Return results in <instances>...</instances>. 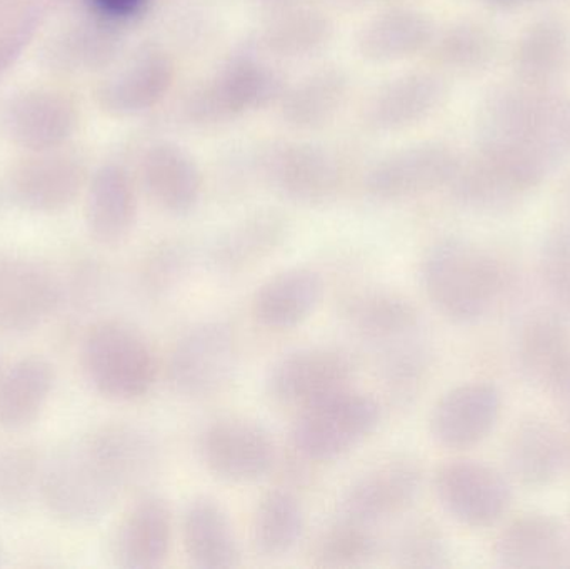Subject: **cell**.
Returning a JSON list of instances; mask_svg holds the SVG:
<instances>
[{
  "mask_svg": "<svg viewBox=\"0 0 570 569\" xmlns=\"http://www.w3.org/2000/svg\"><path fill=\"white\" fill-rule=\"evenodd\" d=\"M425 297L449 323H481L495 313L511 290L504 261L474 241H435L421 259Z\"/></svg>",
  "mask_w": 570,
  "mask_h": 569,
  "instance_id": "1",
  "label": "cell"
},
{
  "mask_svg": "<svg viewBox=\"0 0 570 569\" xmlns=\"http://www.w3.org/2000/svg\"><path fill=\"white\" fill-rule=\"evenodd\" d=\"M381 401L347 387L295 414L291 447L307 464H328L357 450L381 426Z\"/></svg>",
  "mask_w": 570,
  "mask_h": 569,
  "instance_id": "2",
  "label": "cell"
},
{
  "mask_svg": "<svg viewBox=\"0 0 570 569\" xmlns=\"http://www.w3.org/2000/svg\"><path fill=\"white\" fill-rule=\"evenodd\" d=\"M240 366V341L226 321H200L174 341L167 377L180 396L213 400L229 390Z\"/></svg>",
  "mask_w": 570,
  "mask_h": 569,
  "instance_id": "3",
  "label": "cell"
},
{
  "mask_svg": "<svg viewBox=\"0 0 570 569\" xmlns=\"http://www.w3.org/2000/svg\"><path fill=\"white\" fill-rule=\"evenodd\" d=\"M357 374L354 354L342 347L311 346L291 351L267 371L266 396L274 406L298 411L352 387Z\"/></svg>",
  "mask_w": 570,
  "mask_h": 569,
  "instance_id": "4",
  "label": "cell"
},
{
  "mask_svg": "<svg viewBox=\"0 0 570 569\" xmlns=\"http://www.w3.org/2000/svg\"><path fill=\"white\" fill-rule=\"evenodd\" d=\"M199 457L216 480L253 484L274 473L279 464V448L259 421L224 416L213 421L200 434Z\"/></svg>",
  "mask_w": 570,
  "mask_h": 569,
  "instance_id": "5",
  "label": "cell"
},
{
  "mask_svg": "<svg viewBox=\"0 0 570 569\" xmlns=\"http://www.w3.org/2000/svg\"><path fill=\"white\" fill-rule=\"evenodd\" d=\"M432 488L442 510L471 530H488L504 521L514 500L511 480L481 461L441 464L432 478Z\"/></svg>",
  "mask_w": 570,
  "mask_h": 569,
  "instance_id": "6",
  "label": "cell"
},
{
  "mask_svg": "<svg viewBox=\"0 0 570 569\" xmlns=\"http://www.w3.org/2000/svg\"><path fill=\"white\" fill-rule=\"evenodd\" d=\"M424 468L411 454H392L365 468L345 488L338 511L375 524L409 513L421 497Z\"/></svg>",
  "mask_w": 570,
  "mask_h": 569,
  "instance_id": "7",
  "label": "cell"
},
{
  "mask_svg": "<svg viewBox=\"0 0 570 569\" xmlns=\"http://www.w3.org/2000/svg\"><path fill=\"white\" fill-rule=\"evenodd\" d=\"M521 373L562 411L570 408V326L558 310L532 313L515 341Z\"/></svg>",
  "mask_w": 570,
  "mask_h": 569,
  "instance_id": "8",
  "label": "cell"
},
{
  "mask_svg": "<svg viewBox=\"0 0 570 569\" xmlns=\"http://www.w3.org/2000/svg\"><path fill=\"white\" fill-rule=\"evenodd\" d=\"M502 393L488 381H468L445 391L429 413V434L451 451H469L484 443L502 416Z\"/></svg>",
  "mask_w": 570,
  "mask_h": 569,
  "instance_id": "9",
  "label": "cell"
},
{
  "mask_svg": "<svg viewBox=\"0 0 570 569\" xmlns=\"http://www.w3.org/2000/svg\"><path fill=\"white\" fill-rule=\"evenodd\" d=\"M97 376L107 393L132 400L153 390L159 363L149 341L126 324H109L96 340Z\"/></svg>",
  "mask_w": 570,
  "mask_h": 569,
  "instance_id": "10",
  "label": "cell"
},
{
  "mask_svg": "<svg viewBox=\"0 0 570 569\" xmlns=\"http://www.w3.org/2000/svg\"><path fill=\"white\" fill-rule=\"evenodd\" d=\"M509 480L529 490L551 487L570 463L564 431L542 418L519 421L504 447Z\"/></svg>",
  "mask_w": 570,
  "mask_h": 569,
  "instance_id": "11",
  "label": "cell"
},
{
  "mask_svg": "<svg viewBox=\"0 0 570 569\" xmlns=\"http://www.w3.org/2000/svg\"><path fill=\"white\" fill-rule=\"evenodd\" d=\"M341 316L352 333L372 343H392L417 333L421 314L414 301L389 286H362L348 291Z\"/></svg>",
  "mask_w": 570,
  "mask_h": 569,
  "instance_id": "12",
  "label": "cell"
},
{
  "mask_svg": "<svg viewBox=\"0 0 570 569\" xmlns=\"http://www.w3.org/2000/svg\"><path fill=\"white\" fill-rule=\"evenodd\" d=\"M180 540L190 567H240L243 548L229 513L216 498L200 494L187 503L180 520Z\"/></svg>",
  "mask_w": 570,
  "mask_h": 569,
  "instance_id": "13",
  "label": "cell"
},
{
  "mask_svg": "<svg viewBox=\"0 0 570 569\" xmlns=\"http://www.w3.org/2000/svg\"><path fill=\"white\" fill-rule=\"evenodd\" d=\"M324 293V279L317 271L287 267L257 286L250 300V314L266 330H294L317 311Z\"/></svg>",
  "mask_w": 570,
  "mask_h": 569,
  "instance_id": "14",
  "label": "cell"
},
{
  "mask_svg": "<svg viewBox=\"0 0 570 569\" xmlns=\"http://www.w3.org/2000/svg\"><path fill=\"white\" fill-rule=\"evenodd\" d=\"M288 224L277 213H259L224 230L210 246V266L223 276H240L256 269L284 246Z\"/></svg>",
  "mask_w": 570,
  "mask_h": 569,
  "instance_id": "15",
  "label": "cell"
},
{
  "mask_svg": "<svg viewBox=\"0 0 570 569\" xmlns=\"http://www.w3.org/2000/svg\"><path fill=\"white\" fill-rule=\"evenodd\" d=\"M494 557L509 569L561 567L566 537L561 523L548 514L528 513L509 521L495 538Z\"/></svg>",
  "mask_w": 570,
  "mask_h": 569,
  "instance_id": "16",
  "label": "cell"
},
{
  "mask_svg": "<svg viewBox=\"0 0 570 569\" xmlns=\"http://www.w3.org/2000/svg\"><path fill=\"white\" fill-rule=\"evenodd\" d=\"M174 511L163 497H144L134 504L119 531L117 550L124 567L156 569L169 558Z\"/></svg>",
  "mask_w": 570,
  "mask_h": 569,
  "instance_id": "17",
  "label": "cell"
},
{
  "mask_svg": "<svg viewBox=\"0 0 570 569\" xmlns=\"http://www.w3.org/2000/svg\"><path fill=\"white\" fill-rule=\"evenodd\" d=\"M305 531V510L292 488L266 491L254 508L250 541L261 557L276 560L291 553Z\"/></svg>",
  "mask_w": 570,
  "mask_h": 569,
  "instance_id": "18",
  "label": "cell"
},
{
  "mask_svg": "<svg viewBox=\"0 0 570 569\" xmlns=\"http://www.w3.org/2000/svg\"><path fill=\"white\" fill-rule=\"evenodd\" d=\"M381 541L372 524L338 513L312 538L305 553L311 568L358 569L374 563Z\"/></svg>",
  "mask_w": 570,
  "mask_h": 569,
  "instance_id": "19",
  "label": "cell"
},
{
  "mask_svg": "<svg viewBox=\"0 0 570 569\" xmlns=\"http://www.w3.org/2000/svg\"><path fill=\"white\" fill-rule=\"evenodd\" d=\"M434 370L428 344L412 336L385 343L379 356V380L385 396L399 408L412 406L424 393Z\"/></svg>",
  "mask_w": 570,
  "mask_h": 569,
  "instance_id": "20",
  "label": "cell"
},
{
  "mask_svg": "<svg viewBox=\"0 0 570 569\" xmlns=\"http://www.w3.org/2000/svg\"><path fill=\"white\" fill-rule=\"evenodd\" d=\"M454 177V160L445 154L415 156L372 176L371 190L379 199L397 200L419 196Z\"/></svg>",
  "mask_w": 570,
  "mask_h": 569,
  "instance_id": "21",
  "label": "cell"
},
{
  "mask_svg": "<svg viewBox=\"0 0 570 569\" xmlns=\"http://www.w3.org/2000/svg\"><path fill=\"white\" fill-rule=\"evenodd\" d=\"M392 565L402 569H438L448 567L451 550L444 530L429 517L407 521L395 533L389 551Z\"/></svg>",
  "mask_w": 570,
  "mask_h": 569,
  "instance_id": "22",
  "label": "cell"
},
{
  "mask_svg": "<svg viewBox=\"0 0 570 569\" xmlns=\"http://www.w3.org/2000/svg\"><path fill=\"white\" fill-rule=\"evenodd\" d=\"M197 266L196 249L187 241H164L150 253L144 269V286L154 300L176 296Z\"/></svg>",
  "mask_w": 570,
  "mask_h": 569,
  "instance_id": "23",
  "label": "cell"
},
{
  "mask_svg": "<svg viewBox=\"0 0 570 569\" xmlns=\"http://www.w3.org/2000/svg\"><path fill=\"white\" fill-rule=\"evenodd\" d=\"M539 279L554 310L570 313V227L548 234L539 256Z\"/></svg>",
  "mask_w": 570,
  "mask_h": 569,
  "instance_id": "24",
  "label": "cell"
},
{
  "mask_svg": "<svg viewBox=\"0 0 570 569\" xmlns=\"http://www.w3.org/2000/svg\"><path fill=\"white\" fill-rule=\"evenodd\" d=\"M153 193L157 203L169 213H189L199 200V176L186 160L174 157L153 174Z\"/></svg>",
  "mask_w": 570,
  "mask_h": 569,
  "instance_id": "25",
  "label": "cell"
},
{
  "mask_svg": "<svg viewBox=\"0 0 570 569\" xmlns=\"http://www.w3.org/2000/svg\"><path fill=\"white\" fill-rule=\"evenodd\" d=\"M558 27L542 26L532 30L522 40L521 59L522 67L529 72L544 73L552 70L562 53V36Z\"/></svg>",
  "mask_w": 570,
  "mask_h": 569,
  "instance_id": "26",
  "label": "cell"
},
{
  "mask_svg": "<svg viewBox=\"0 0 570 569\" xmlns=\"http://www.w3.org/2000/svg\"><path fill=\"white\" fill-rule=\"evenodd\" d=\"M89 2L102 16L126 19L140 12L147 0H89Z\"/></svg>",
  "mask_w": 570,
  "mask_h": 569,
  "instance_id": "27",
  "label": "cell"
},
{
  "mask_svg": "<svg viewBox=\"0 0 570 569\" xmlns=\"http://www.w3.org/2000/svg\"><path fill=\"white\" fill-rule=\"evenodd\" d=\"M564 416H566V438H568V444H569V450H570V408H568V410L564 411Z\"/></svg>",
  "mask_w": 570,
  "mask_h": 569,
  "instance_id": "28",
  "label": "cell"
}]
</instances>
